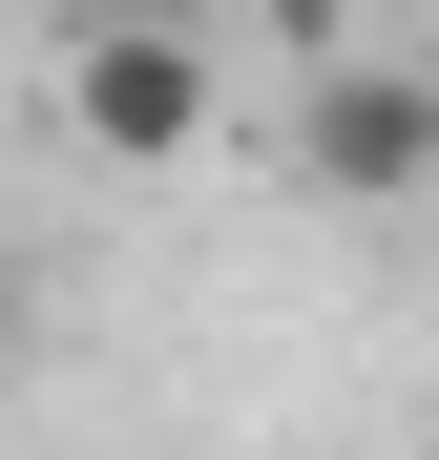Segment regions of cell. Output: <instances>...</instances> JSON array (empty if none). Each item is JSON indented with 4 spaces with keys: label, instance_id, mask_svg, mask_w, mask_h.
Instances as JSON below:
<instances>
[{
    "label": "cell",
    "instance_id": "cell-3",
    "mask_svg": "<svg viewBox=\"0 0 439 460\" xmlns=\"http://www.w3.org/2000/svg\"><path fill=\"white\" fill-rule=\"evenodd\" d=\"M84 22H168V0H84Z\"/></svg>",
    "mask_w": 439,
    "mask_h": 460
},
{
    "label": "cell",
    "instance_id": "cell-1",
    "mask_svg": "<svg viewBox=\"0 0 439 460\" xmlns=\"http://www.w3.org/2000/svg\"><path fill=\"white\" fill-rule=\"evenodd\" d=\"M314 189H356V209H398V189H439V63H377V42H335L314 63Z\"/></svg>",
    "mask_w": 439,
    "mask_h": 460
},
{
    "label": "cell",
    "instance_id": "cell-2",
    "mask_svg": "<svg viewBox=\"0 0 439 460\" xmlns=\"http://www.w3.org/2000/svg\"><path fill=\"white\" fill-rule=\"evenodd\" d=\"M63 105H84L105 168H189V146H209V42H189V22H84Z\"/></svg>",
    "mask_w": 439,
    "mask_h": 460
}]
</instances>
